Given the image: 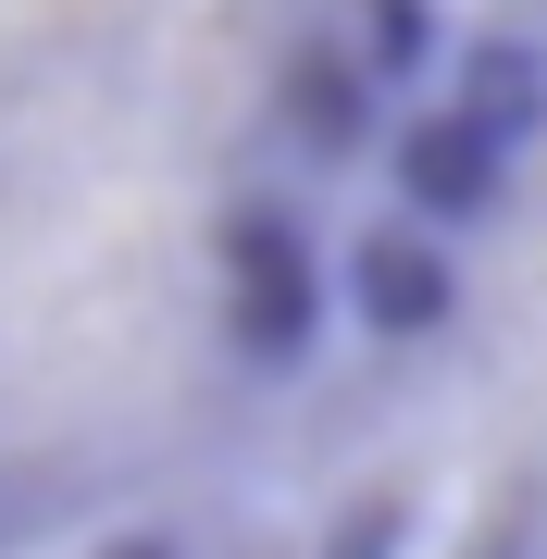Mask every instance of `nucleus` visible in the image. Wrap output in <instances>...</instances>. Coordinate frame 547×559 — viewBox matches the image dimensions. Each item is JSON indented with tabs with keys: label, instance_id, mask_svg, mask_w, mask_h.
<instances>
[{
	"label": "nucleus",
	"instance_id": "nucleus-1",
	"mask_svg": "<svg viewBox=\"0 0 547 559\" xmlns=\"http://www.w3.org/2000/svg\"><path fill=\"white\" fill-rule=\"evenodd\" d=\"M249 0H0V559L163 535L311 373Z\"/></svg>",
	"mask_w": 547,
	"mask_h": 559
},
{
	"label": "nucleus",
	"instance_id": "nucleus-2",
	"mask_svg": "<svg viewBox=\"0 0 547 559\" xmlns=\"http://www.w3.org/2000/svg\"><path fill=\"white\" fill-rule=\"evenodd\" d=\"M411 348L436 385V436L473 473V510L510 559H547V62L510 87L498 150L436 187V299Z\"/></svg>",
	"mask_w": 547,
	"mask_h": 559
},
{
	"label": "nucleus",
	"instance_id": "nucleus-3",
	"mask_svg": "<svg viewBox=\"0 0 547 559\" xmlns=\"http://www.w3.org/2000/svg\"><path fill=\"white\" fill-rule=\"evenodd\" d=\"M100 559H187V535H124V547H100Z\"/></svg>",
	"mask_w": 547,
	"mask_h": 559
}]
</instances>
